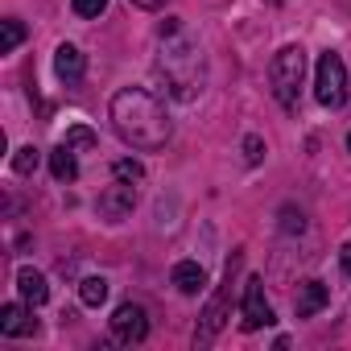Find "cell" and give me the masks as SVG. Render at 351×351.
Here are the masks:
<instances>
[{
    "instance_id": "1",
    "label": "cell",
    "mask_w": 351,
    "mask_h": 351,
    "mask_svg": "<svg viewBox=\"0 0 351 351\" xmlns=\"http://www.w3.org/2000/svg\"><path fill=\"white\" fill-rule=\"evenodd\" d=\"M157 79L165 83V91L178 99V104H191L203 95V83H207V58L199 50V42L191 38V29L169 17L161 21L157 29Z\"/></svg>"
},
{
    "instance_id": "2",
    "label": "cell",
    "mask_w": 351,
    "mask_h": 351,
    "mask_svg": "<svg viewBox=\"0 0 351 351\" xmlns=\"http://www.w3.org/2000/svg\"><path fill=\"white\" fill-rule=\"evenodd\" d=\"M112 128L120 132L124 145H132L141 153L165 149V141L173 132L161 99L149 95V91H141V87H124V91L112 95Z\"/></svg>"
},
{
    "instance_id": "3",
    "label": "cell",
    "mask_w": 351,
    "mask_h": 351,
    "mask_svg": "<svg viewBox=\"0 0 351 351\" xmlns=\"http://www.w3.org/2000/svg\"><path fill=\"white\" fill-rule=\"evenodd\" d=\"M302 79H306V50L302 46H281L269 62V87H273V95L285 112H298Z\"/></svg>"
},
{
    "instance_id": "4",
    "label": "cell",
    "mask_w": 351,
    "mask_h": 351,
    "mask_svg": "<svg viewBox=\"0 0 351 351\" xmlns=\"http://www.w3.org/2000/svg\"><path fill=\"white\" fill-rule=\"evenodd\" d=\"M240 265H244V252H232V261H228V269H223V285L215 289V298L207 302V310H203V318H199L195 347H211L215 335L223 330V322H228V302H232V281H236V269H240Z\"/></svg>"
},
{
    "instance_id": "5",
    "label": "cell",
    "mask_w": 351,
    "mask_h": 351,
    "mask_svg": "<svg viewBox=\"0 0 351 351\" xmlns=\"http://www.w3.org/2000/svg\"><path fill=\"white\" fill-rule=\"evenodd\" d=\"M314 95L322 108H343V99H347V66L335 50H326L314 66Z\"/></svg>"
},
{
    "instance_id": "6",
    "label": "cell",
    "mask_w": 351,
    "mask_h": 351,
    "mask_svg": "<svg viewBox=\"0 0 351 351\" xmlns=\"http://www.w3.org/2000/svg\"><path fill=\"white\" fill-rule=\"evenodd\" d=\"M240 326H244V330L273 326V306H269V298H265V281H261V277H248V281H244V298H240Z\"/></svg>"
},
{
    "instance_id": "7",
    "label": "cell",
    "mask_w": 351,
    "mask_h": 351,
    "mask_svg": "<svg viewBox=\"0 0 351 351\" xmlns=\"http://www.w3.org/2000/svg\"><path fill=\"white\" fill-rule=\"evenodd\" d=\"M145 335H149V318H145V310H141L136 302L116 306V314H112V339L132 347V343H145Z\"/></svg>"
},
{
    "instance_id": "8",
    "label": "cell",
    "mask_w": 351,
    "mask_h": 351,
    "mask_svg": "<svg viewBox=\"0 0 351 351\" xmlns=\"http://www.w3.org/2000/svg\"><path fill=\"white\" fill-rule=\"evenodd\" d=\"M132 207H136V186H132V182L112 178V186L99 195V215H104L108 223H120V219H128V215H132Z\"/></svg>"
},
{
    "instance_id": "9",
    "label": "cell",
    "mask_w": 351,
    "mask_h": 351,
    "mask_svg": "<svg viewBox=\"0 0 351 351\" xmlns=\"http://www.w3.org/2000/svg\"><path fill=\"white\" fill-rule=\"evenodd\" d=\"M0 335H5V339H25V335H38V318H34L29 302H25V306H17V302L0 306Z\"/></svg>"
},
{
    "instance_id": "10",
    "label": "cell",
    "mask_w": 351,
    "mask_h": 351,
    "mask_svg": "<svg viewBox=\"0 0 351 351\" xmlns=\"http://www.w3.org/2000/svg\"><path fill=\"white\" fill-rule=\"evenodd\" d=\"M83 71H87L83 50H79V46H71V42H62V46L54 50V75H58L66 87H75V83L83 79Z\"/></svg>"
},
{
    "instance_id": "11",
    "label": "cell",
    "mask_w": 351,
    "mask_h": 351,
    "mask_svg": "<svg viewBox=\"0 0 351 351\" xmlns=\"http://www.w3.org/2000/svg\"><path fill=\"white\" fill-rule=\"evenodd\" d=\"M326 302H330V289L322 281H302L298 285V298H293V314L298 318H314Z\"/></svg>"
},
{
    "instance_id": "12",
    "label": "cell",
    "mask_w": 351,
    "mask_h": 351,
    "mask_svg": "<svg viewBox=\"0 0 351 351\" xmlns=\"http://www.w3.org/2000/svg\"><path fill=\"white\" fill-rule=\"evenodd\" d=\"M173 285H178V293H186V298H199L207 289L203 265L199 261H178V265H173Z\"/></svg>"
},
{
    "instance_id": "13",
    "label": "cell",
    "mask_w": 351,
    "mask_h": 351,
    "mask_svg": "<svg viewBox=\"0 0 351 351\" xmlns=\"http://www.w3.org/2000/svg\"><path fill=\"white\" fill-rule=\"evenodd\" d=\"M17 289H21V298L29 302V306H46V298H50V285H46V277L38 273V269H21L17 273Z\"/></svg>"
},
{
    "instance_id": "14",
    "label": "cell",
    "mask_w": 351,
    "mask_h": 351,
    "mask_svg": "<svg viewBox=\"0 0 351 351\" xmlns=\"http://www.w3.org/2000/svg\"><path fill=\"white\" fill-rule=\"evenodd\" d=\"M50 173H54V182H75L79 178V161H75V149L66 141L50 153Z\"/></svg>"
},
{
    "instance_id": "15",
    "label": "cell",
    "mask_w": 351,
    "mask_h": 351,
    "mask_svg": "<svg viewBox=\"0 0 351 351\" xmlns=\"http://www.w3.org/2000/svg\"><path fill=\"white\" fill-rule=\"evenodd\" d=\"M79 298H83V306H104V302H108V281H104V277L79 281Z\"/></svg>"
},
{
    "instance_id": "16",
    "label": "cell",
    "mask_w": 351,
    "mask_h": 351,
    "mask_svg": "<svg viewBox=\"0 0 351 351\" xmlns=\"http://www.w3.org/2000/svg\"><path fill=\"white\" fill-rule=\"evenodd\" d=\"M112 178H120V182H132V186H141V182H145V165H141V161H132V157H120V161L112 165Z\"/></svg>"
},
{
    "instance_id": "17",
    "label": "cell",
    "mask_w": 351,
    "mask_h": 351,
    "mask_svg": "<svg viewBox=\"0 0 351 351\" xmlns=\"http://www.w3.org/2000/svg\"><path fill=\"white\" fill-rule=\"evenodd\" d=\"M25 42V25L17 17H5V34H0V54H13Z\"/></svg>"
},
{
    "instance_id": "18",
    "label": "cell",
    "mask_w": 351,
    "mask_h": 351,
    "mask_svg": "<svg viewBox=\"0 0 351 351\" xmlns=\"http://www.w3.org/2000/svg\"><path fill=\"white\" fill-rule=\"evenodd\" d=\"M66 145H71L75 153H87V149H95V145H99V136H95L87 124H75V128H66Z\"/></svg>"
},
{
    "instance_id": "19",
    "label": "cell",
    "mask_w": 351,
    "mask_h": 351,
    "mask_svg": "<svg viewBox=\"0 0 351 351\" xmlns=\"http://www.w3.org/2000/svg\"><path fill=\"white\" fill-rule=\"evenodd\" d=\"M38 161H42V153H38L34 145H21V149L13 153V169L21 173V178H29V173L38 169Z\"/></svg>"
},
{
    "instance_id": "20",
    "label": "cell",
    "mask_w": 351,
    "mask_h": 351,
    "mask_svg": "<svg viewBox=\"0 0 351 351\" xmlns=\"http://www.w3.org/2000/svg\"><path fill=\"white\" fill-rule=\"evenodd\" d=\"M71 9H75V17H99L108 9V0H71Z\"/></svg>"
},
{
    "instance_id": "21",
    "label": "cell",
    "mask_w": 351,
    "mask_h": 351,
    "mask_svg": "<svg viewBox=\"0 0 351 351\" xmlns=\"http://www.w3.org/2000/svg\"><path fill=\"white\" fill-rule=\"evenodd\" d=\"M244 157H248V165H256L265 157V141L261 136H244Z\"/></svg>"
},
{
    "instance_id": "22",
    "label": "cell",
    "mask_w": 351,
    "mask_h": 351,
    "mask_svg": "<svg viewBox=\"0 0 351 351\" xmlns=\"http://www.w3.org/2000/svg\"><path fill=\"white\" fill-rule=\"evenodd\" d=\"M281 219H285V223H281V228H285V232H302V211H298V215H293V211H289V207H285V211H281Z\"/></svg>"
},
{
    "instance_id": "23",
    "label": "cell",
    "mask_w": 351,
    "mask_h": 351,
    "mask_svg": "<svg viewBox=\"0 0 351 351\" xmlns=\"http://www.w3.org/2000/svg\"><path fill=\"white\" fill-rule=\"evenodd\" d=\"M128 5H136V9H145V13H153V9H161L165 0H128Z\"/></svg>"
},
{
    "instance_id": "24",
    "label": "cell",
    "mask_w": 351,
    "mask_h": 351,
    "mask_svg": "<svg viewBox=\"0 0 351 351\" xmlns=\"http://www.w3.org/2000/svg\"><path fill=\"white\" fill-rule=\"evenodd\" d=\"M339 265H343V273L351 277V244H343V252H339Z\"/></svg>"
},
{
    "instance_id": "25",
    "label": "cell",
    "mask_w": 351,
    "mask_h": 351,
    "mask_svg": "<svg viewBox=\"0 0 351 351\" xmlns=\"http://www.w3.org/2000/svg\"><path fill=\"white\" fill-rule=\"evenodd\" d=\"M347 149H351V132H347Z\"/></svg>"
}]
</instances>
